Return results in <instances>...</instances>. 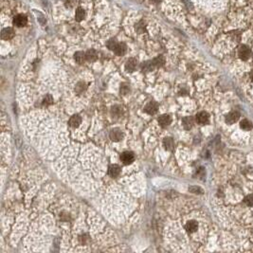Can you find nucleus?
Segmentation results:
<instances>
[{
	"instance_id": "1",
	"label": "nucleus",
	"mask_w": 253,
	"mask_h": 253,
	"mask_svg": "<svg viewBox=\"0 0 253 253\" xmlns=\"http://www.w3.org/2000/svg\"><path fill=\"white\" fill-rule=\"evenodd\" d=\"M251 55V50L248 47L246 46H241L238 48V56L240 59H242L243 61L247 60Z\"/></svg>"
},
{
	"instance_id": "2",
	"label": "nucleus",
	"mask_w": 253,
	"mask_h": 253,
	"mask_svg": "<svg viewBox=\"0 0 253 253\" xmlns=\"http://www.w3.org/2000/svg\"><path fill=\"white\" fill-rule=\"evenodd\" d=\"M121 160L125 165L131 164L135 160V155L132 152H129V151L123 152L121 154Z\"/></svg>"
},
{
	"instance_id": "3",
	"label": "nucleus",
	"mask_w": 253,
	"mask_h": 253,
	"mask_svg": "<svg viewBox=\"0 0 253 253\" xmlns=\"http://www.w3.org/2000/svg\"><path fill=\"white\" fill-rule=\"evenodd\" d=\"M158 109V104L155 102H150L144 108V111L149 114V115H154L157 112Z\"/></svg>"
},
{
	"instance_id": "4",
	"label": "nucleus",
	"mask_w": 253,
	"mask_h": 253,
	"mask_svg": "<svg viewBox=\"0 0 253 253\" xmlns=\"http://www.w3.org/2000/svg\"><path fill=\"white\" fill-rule=\"evenodd\" d=\"M240 119V114L237 111H232L230 112L227 117H226V122L228 124H233L237 122V121Z\"/></svg>"
},
{
	"instance_id": "5",
	"label": "nucleus",
	"mask_w": 253,
	"mask_h": 253,
	"mask_svg": "<svg viewBox=\"0 0 253 253\" xmlns=\"http://www.w3.org/2000/svg\"><path fill=\"white\" fill-rule=\"evenodd\" d=\"M28 23V18L23 14H18L14 18V24L16 27H24Z\"/></svg>"
},
{
	"instance_id": "6",
	"label": "nucleus",
	"mask_w": 253,
	"mask_h": 253,
	"mask_svg": "<svg viewBox=\"0 0 253 253\" xmlns=\"http://www.w3.org/2000/svg\"><path fill=\"white\" fill-rule=\"evenodd\" d=\"M195 121L198 124L204 125L209 121V114L207 112H200L196 115Z\"/></svg>"
},
{
	"instance_id": "7",
	"label": "nucleus",
	"mask_w": 253,
	"mask_h": 253,
	"mask_svg": "<svg viewBox=\"0 0 253 253\" xmlns=\"http://www.w3.org/2000/svg\"><path fill=\"white\" fill-rule=\"evenodd\" d=\"M185 228L188 232L190 233H194L197 230L198 228V223L195 220H190L186 223L185 225Z\"/></svg>"
},
{
	"instance_id": "8",
	"label": "nucleus",
	"mask_w": 253,
	"mask_h": 253,
	"mask_svg": "<svg viewBox=\"0 0 253 253\" xmlns=\"http://www.w3.org/2000/svg\"><path fill=\"white\" fill-rule=\"evenodd\" d=\"M138 67V60L135 59V58H131L129 59L127 62H126V65H125V68L127 71L129 72H133L137 69Z\"/></svg>"
},
{
	"instance_id": "9",
	"label": "nucleus",
	"mask_w": 253,
	"mask_h": 253,
	"mask_svg": "<svg viewBox=\"0 0 253 253\" xmlns=\"http://www.w3.org/2000/svg\"><path fill=\"white\" fill-rule=\"evenodd\" d=\"M123 135H122V132L116 128V129H113L111 132H110V138L113 140V141H120L121 138H122Z\"/></svg>"
},
{
	"instance_id": "10",
	"label": "nucleus",
	"mask_w": 253,
	"mask_h": 253,
	"mask_svg": "<svg viewBox=\"0 0 253 253\" xmlns=\"http://www.w3.org/2000/svg\"><path fill=\"white\" fill-rule=\"evenodd\" d=\"M171 121H172V119H171V117L169 116V115H161L159 118H158V123L160 124V126H162V127H166V126H168L169 124L171 123Z\"/></svg>"
},
{
	"instance_id": "11",
	"label": "nucleus",
	"mask_w": 253,
	"mask_h": 253,
	"mask_svg": "<svg viewBox=\"0 0 253 253\" xmlns=\"http://www.w3.org/2000/svg\"><path fill=\"white\" fill-rule=\"evenodd\" d=\"M82 122V119L79 115H73L70 119H69V121H68V124L73 127V128H76L78 127Z\"/></svg>"
},
{
	"instance_id": "12",
	"label": "nucleus",
	"mask_w": 253,
	"mask_h": 253,
	"mask_svg": "<svg viewBox=\"0 0 253 253\" xmlns=\"http://www.w3.org/2000/svg\"><path fill=\"white\" fill-rule=\"evenodd\" d=\"M120 173H121V168H120L119 165H116V164L111 165V166L109 167V169H108V174H109L112 177H118V176L120 175Z\"/></svg>"
},
{
	"instance_id": "13",
	"label": "nucleus",
	"mask_w": 253,
	"mask_h": 253,
	"mask_svg": "<svg viewBox=\"0 0 253 253\" xmlns=\"http://www.w3.org/2000/svg\"><path fill=\"white\" fill-rule=\"evenodd\" d=\"M1 36H2V38H3L4 40H10V39H12V38L14 36V31L13 29H10V28H8V29H4V30L2 31Z\"/></svg>"
},
{
	"instance_id": "14",
	"label": "nucleus",
	"mask_w": 253,
	"mask_h": 253,
	"mask_svg": "<svg viewBox=\"0 0 253 253\" xmlns=\"http://www.w3.org/2000/svg\"><path fill=\"white\" fill-rule=\"evenodd\" d=\"M155 68V65L153 64V61H146L142 63L141 65V69L143 72H150Z\"/></svg>"
},
{
	"instance_id": "15",
	"label": "nucleus",
	"mask_w": 253,
	"mask_h": 253,
	"mask_svg": "<svg viewBox=\"0 0 253 253\" xmlns=\"http://www.w3.org/2000/svg\"><path fill=\"white\" fill-rule=\"evenodd\" d=\"M240 127L244 131H251L253 125H252V122H250L248 120H243L240 122Z\"/></svg>"
},
{
	"instance_id": "16",
	"label": "nucleus",
	"mask_w": 253,
	"mask_h": 253,
	"mask_svg": "<svg viewBox=\"0 0 253 253\" xmlns=\"http://www.w3.org/2000/svg\"><path fill=\"white\" fill-rule=\"evenodd\" d=\"M163 144H164L165 149L168 151H172L175 147V142H174L173 138H166L163 141Z\"/></svg>"
},
{
	"instance_id": "17",
	"label": "nucleus",
	"mask_w": 253,
	"mask_h": 253,
	"mask_svg": "<svg viewBox=\"0 0 253 253\" xmlns=\"http://www.w3.org/2000/svg\"><path fill=\"white\" fill-rule=\"evenodd\" d=\"M126 49H127L126 46H125L124 44L121 43V44H118V45H117V47L115 48L114 51H115V53H116L117 55L121 56V55H123V54L126 52Z\"/></svg>"
},
{
	"instance_id": "18",
	"label": "nucleus",
	"mask_w": 253,
	"mask_h": 253,
	"mask_svg": "<svg viewBox=\"0 0 253 253\" xmlns=\"http://www.w3.org/2000/svg\"><path fill=\"white\" fill-rule=\"evenodd\" d=\"M86 56H87V61L94 62V61L97 60L98 54H97V52L94 49H89V50H87L86 52Z\"/></svg>"
},
{
	"instance_id": "19",
	"label": "nucleus",
	"mask_w": 253,
	"mask_h": 253,
	"mask_svg": "<svg viewBox=\"0 0 253 253\" xmlns=\"http://www.w3.org/2000/svg\"><path fill=\"white\" fill-rule=\"evenodd\" d=\"M74 59H75V61H76L78 64H83V62L87 60L86 53H83V52H82V51L76 52L75 55H74Z\"/></svg>"
},
{
	"instance_id": "20",
	"label": "nucleus",
	"mask_w": 253,
	"mask_h": 253,
	"mask_svg": "<svg viewBox=\"0 0 253 253\" xmlns=\"http://www.w3.org/2000/svg\"><path fill=\"white\" fill-rule=\"evenodd\" d=\"M183 126H184V128L185 129H187V130H189V129H191L192 127H193V125H194V119L192 118V117H186V118H184L183 119Z\"/></svg>"
},
{
	"instance_id": "21",
	"label": "nucleus",
	"mask_w": 253,
	"mask_h": 253,
	"mask_svg": "<svg viewBox=\"0 0 253 253\" xmlns=\"http://www.w3.org/2000/svg\"><path fill=\"white\" fill-rule=\"evenodd\" d=\"M84 16H86V12L82 8H78L76 10V13H75V17H76V20L77 21H82Z\"/></svg>"
},
{
	"instance_id": "22",
	"label": "nucleus",
	"mask_w": 253,
	"mask_h": 253,
	"mask_svg": "<svg viewBox=\"0 0 253 253\" xmlns=\"http://www.w3.org/2000/svg\"><path fill=\"white\" fill-rule=\"evenodd\" d=\"M244 203L247 208H252L253 207V194H249L245 196L244 198Z\"/></svg>"
},
{
	"instance_id": "23",
	"label": "nucleus",
	"mask_w": 253,
	"mask_h": 253,
	"mask_svg": "<svg viewBox=\"0 0 253 253\" xmlns=\"http://www.w3.org/2000/svg\"><path fill=\"white\" fill-rule=\"evenodd\" d=\"M164 63H165V59H164L163 56H157L156 58H155V59L153 60V64H154V65L156 66V67H160V66H162V65H164Z\"/></svg>"
},
{
	"instance_id": "24",
	"label": "nucleus",
	"mask_w": 253,
	"mask_h": 253,
	"mask_svg": "<svg viewBox=\"0 0 253 253\" xmlns=\"http://www.w3.org/2000/svg\"><path fill=\"white\" fill-rule=\"evenodd\" d=\"M120 91H121V93L122 95H126V94L130 91V86H129L128 83H126V82L121 83Z\"/></svg>"
},
{
	"instance_id": "25",
	"label": "nucleus",
	"mask_w": 253,
	"mask_h": 253,
	"mask_svg": "<svg viewBox=\"0 0 253 253\" xmlns=\"http://www.w3.org/2000/svg\"><path fill=\"white\" fill-rule=\"evenodd\" d=\"M86 88H87V84L84 83L83 82H79L77 86H76V88H75V90H76V92H78V93H82L83 90H86Z\"/></svg>"
},
{
	"instance_id": "26",
	"label": "nucleus",
	"mask_w": 253,
	"mask_h": 253,
	"mask_svg": "<svg viewBox=\"0 0 253 253\" xmlns=\"http://www.w3.org/2000/svg\"><path fill=\"white\" fill-rule=\"evenodd\" d=\"M119 43L115 40V39H110L108 42H107V47H108V48L109 49H112V50H114L115 49V48L117 47V45H118Z\"/></svg>"
},
{
	"instance_id": "27",
	"label": "nucleus",
	"mask_w": 253,
	"mask_h": 253,
	"mask_svg": "<svg viewBox=\"0 0 253 253\" xmlns=\"http://www.w3.org/2000/svg\"><path fill=\"white\" fill-rule=\"evenodd\" d=\"M111 113L113 116H119L121 114V108L120 106H114V107H112Z\"/></svg>"
},
{
	"instance_id": "28",
	"label": "nucleus",
	"mask_w": 253,
	"mask_h": 253,
	"mask_svg": "<svg viewBox=\"0 0 253 253\" xmlns=\"http://www.w3.org/2000/svg\"><path fill=\"white\" fill-rule=\"evenodd\" d=\"M53 103V99H52V97H51V95H47L46 97H45V99H44V102H43V104H45V105H49V104H51Z\"/></svg>"
},
{
	"instance_id": "29",
	"label": "nucleus",
	"mask_w": 253,
	"mask_h": 253,
	"mask_svg": "<svg viewBox=\"0 0 253 253\" xmlns=\"http://www.w3.org/2000/svg\"><path fill=\"white\" fill-rule=\"evenodd\" d=\"M249 77H250V80H251V81L253 82V70H252V71H251V72L249 73Z\"/></svg>"
}]
</instances>
